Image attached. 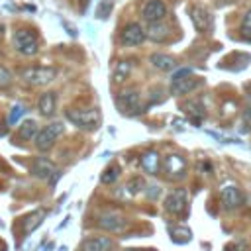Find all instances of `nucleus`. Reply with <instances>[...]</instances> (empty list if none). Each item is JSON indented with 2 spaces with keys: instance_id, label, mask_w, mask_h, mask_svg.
Here are the masks:
<instances>
[{
  "instance_id": "1",
  "label": "nucleus",
  "mask_w": 251,
  "mask_h": 251,
  "mask_svg": "<svg viewBox=\"0 0 251 251\" xmlns=\"http://www.w3.org/2000/svg\"><path fill=\"white\" fill-rule=\"evenodd\" d=\"M67 120L80 129H96L100 124V112L96 108H73L67 110Z\"/></svg>"
},
{
  "instance_id": "2",
  "label": "nucleus",
  "mask_w": 251,
  "mask_h": 251,
  "mask_svg": "<svg viewBox=\"0 0 251 251\" xmlns=\"http://www.w3.org/2000/svg\"><path fill=\"white\" fill-rule=\"evenodd\" d=\"M20 76L29 86H45L57 76V69H53V67H27L20 73Z\"/></svg>"
},
{
  "instance_id": "3",
  "label": "nucleus",
  "mask_w": 251,
  "mask_h": 251,
  "mask_svg": "<svg viewBox=\"0 0 251 251\" xmlns=\"http://www.w3.org/2000/svg\"><path fill=\"white\" fill-rule=\"evenodd\" d=\"M14 47L22 55H35L39 51L37 35L31 29H18L14 33Z\"/></svg>"
},
{
  "instance_id": "4",
  "label": "nucleus",
  "mask_w": 251,
  "mask_h": 251,
  "mask_svg": "<svg viewBox=\"0 0 251 251\" xmlns=\"http://www.w3.org/2000/svg\"><path fill=\"white\" fill-rule=\"evenodd\" d=\"M63 133V124L61 122H51L47 124L43 129H39V133L35 135V147L39 151H47L53 147V143L57 141V137Z\"/></svg>"
},
{
  "instance_id": "5",
  "label": "nucleus",
  "mask_w": 251,
  "mask_h": 251,
  "mask_svg": "<svg viewBox=\"0 0 251 251\" xmlns=\"http://www.w3.org/2000/svg\"><path fill=\"white\" fill-rule=\"evenodd\" d=\"M118 108H120L122 114H127V116L143 112L141 110V96H139V92L137 90H124V92H120Z\"/></svg>"
},
{
  "instance_id": "6",
  "label": "nucleus",
  "mask_w": 251,
  "mask_h": 251,
  "mask_svg": "<svg viewBox=\"0 0 251 251\" xmlns=\"http://www.w3.org/2000/svg\"><path fill=\"white\" fill-rule=\"evenodd\" d=\"M186 206H188V194L184 188H175L165 200V210L173 216H182L186 212Z\"/></svg>"
},
{
  "instance_id": "7",
  "label": "nucleus",
  "mask_w": 251,
  "mask_h": 251,
  "mask_svg": "<svg viewBox=\"0 0 251 251\" xmlns=\"http://www.w3.org/2000/svg\"><path fill=\"white\" fill-rule=\"evenodd\" d=\"M220 200H222L224 210L231 212V210H235V208L241 206L243 196H241V190H239L235 184H226V186L222 188V192H220Z\"/></svg>"
},
{
  "instance_id": "8",
  "label": "nucleus",
  "mask_w": 251,
  "mask_h": 251,
  "mask_svg": "<svg viewBox=\"0 0 251 251\" xmlns=\"http://www.w3.org/2000/svg\"><path fill=\"white\" fill-rule=\"evenodd\" d=\"M143 39H145V27H141V24L137 22H129L120 33V41L124 45H139Z\"/></svg>"
},
{
  "instance_id": "9",
  "label": "nucleus",
  "mask_w": 251,
  "mask_h": 251,
  "mask_svg": "<svg viewBox=\"0 0 251 251\" xmlns=\"http://www.w3.org/2000/svg\"><path fill=\"white\" fill-rule=\"evenodd\" d=\"M163 169L165 173L171 176V178H182L184 176V171H186V161L176 155V153H171L163 159Z\"/></svg>"
},
{
  "instance_id": "10",
  "label": "nucleus",
  "mask_w": 251,
  "mask_h": 251,
  "mask_svg": "<svg viewBox=\"0 0 251 251\" xmlns=\"http://www.w3.org/2000/svg\"><path fill=\"white\" fill-rule=\"evenodd\" d=\"M141 14H143V20L149 22V24L163 22V18L167 16V6H165L163 0H147Z\"/></svg>"
},
{
  "instance_id": "11",
  "label": "nucleus",
  "mask_w": 251,
  "mask_h": 251,
  "mask_svg": "<svg viewBox=\"0 0 251 251\" xmlns=\"http://www.w3.org/2000/svg\"><path fill=\"white\" fill-rule=\"evenodd\" d=\"M31 173H33V176H37V178H43V180H47V178H57V169H55V165L49 161V159H45V157H35L33 159V163H31Z\"/></svg>"
},
{
  "instance_id": "12",
  "label": "nucleus",
  "mask_w": 251,
  "mask_h": 251,
  "mask_svg": "<svg viewBox=\"0 0 251 251\" xmlns=\"http://www.w3.org/2000/svg\"><path fill=\"white\" fill-rule=\"evenodd\" d=\"M200 84H202V80L192 76V75L186 76V78H180V80H171V94L182 96V94H188V92L196 90Z\"/></svg>"
},
{
  "instance_id": "13",
  "label": "nucleus",
  "mask_w": 251,
  "mask_h": 251,
  "mask_svg": "<svg viewBox=\"0 0 251 251\" xmlns=\"http://www.w3.org/2000/svg\"><path fill=\"white\" fill-rule=\"evenodd\" d=\"M96 224H98V227H102V229H106V231H118V229L124 227L126 220H124V216L118 214V212H106V214L98 216V222H96Z\"/></svg>"
},
{
  "instance_id": "14",
  "label": "nucleus",
  "mask_w": 251,
  "mask_h": 251,
  "mask_svg": "<svg viewBox=\"0 0 251 251\" xmlns=\"http://www.w3.org/2000/svg\"><path fill=\"white\" fill-rule=\"evenodd\" d=\"M190 20L194 24V27L198 31H208L212 27V16L208 10L200 8V6H192L190 8Z\"/></svg>"
},
{
  "instance_id": "15",
  "label": "nucleus",
  "mask_w": 251,
  "mask_h": 251,
  "mask_svg": "<svg viewBox=\"0 0 251 251\" xmlns=\"http://www.w3.org/2000/svg\"><path fill=\"white\" fill-rule=\"evenodd\" d=\"M182 110H184V114H186L196 126H198V124L204 120V116H206V108H204V104H202L200 98H192V100L184 102V104H182Z\"/></svg>"
},
{
  "instance_id": "16",
  "label": "nucleus",
  "mask_w": 251,
  "mask_h": 251,
  "mask_svg": "<svg viewBox=\"0 0 251 251\" xmlns=\"http://www.w3.org/2000/svg\"><path fill=\"white\" fill-rule=\"evenodd\" d=\"M37 110H39V114L45 116V118L53 116L55 110H57V94H55V92H43V94L39 96V100H37Z\"/></svg>"
},
{
  "instance_id": "17",
  "label": "nucleus",
  "mask_w": 251,
  "mask_h": 251,
  "mask_svg": "<svg viewBox=\"0 0 251 251\" xmlns=\"http://www.w3.org/2000/svg\"><path fill=\"white\" fill-rule=\"evenodd\" d=\"M139 163H141V169H143L145 173H149V175H157L159 169H161V157H159V153L153 151V149L145 151V153L141 155Z\"/></svg>"
},
{
  "instance_id": "18",
  "label": "nucleus",
  "mask_w": 251,
  "mask_h": 251,
  "mask_svg": "<svg viewBox=\"0 0 251 251\" xmlns=\"http://www.w3.org/2000/svg\"><path fill=\"white\" fill-rule=\"evenodd\" d=\"M112 249V239L110 237H88L82 241L80 251H110Z\"/></svg>"
},
{
  "instance_id": "19",
  "label": "nucleus",
  "mask_w": 251,
  "mask_h": 251,
  "mask_svg": "<svg viewBox=\"0 0 251 251\" xmlns=\"http://www.w3.org/2000/svg\"><path fill=\"white\" fill-rule=\"evenodd\" d=\"M169 27L163 24V22H155V24H149L147 29H145V37L153 39V41H165L169 37Z\"/></svg>"
},
{
  "instance_id": "20",
  "label": "nucleus",
  "mask_w": 251,
  "mask_h": 251,
  "mask_svg": "<svg viewBox=\"0 0 251 251\" xmlns=\"http://www.w3.org/2000/svg\"><path fill=\"white\" fill-rule=\"evenodd\" d=\"M149 61H151V65H153L155 69H159V71H173V69H176L175 57L165 55V53H153Z\"/></svg>"
},
{
  "instance_id": "21",
  "label": "nucleus",
  "mask_w": 251,
  "mask_h": 251,
  "mask_svg": "<svg viewBox=\"0 0 251 251\" xmlns=\"http://www.w3.org/2000/svg\"><path fill=\"white\" fill-rule=\"evenodd\" d=\"M37 133H39V127H37V122L35 120H25L20 126V135L24 139H35Z\"/></svg>"
},
{
  "instance_id": "22",
  "label": "nucleus",
  "mask_w": 251,
  "mask_h": 251,
  "mask_svg": "<svg viewBox=\"0 0 251 251\" xmlns=\"http://www.w3.org/2000/svg\"><path fill=\"white\" fill-rule=\"evenodd\" d=\"M118 176H120V167H118V165H110V167L102 173L100 180H102V184H114Z\"/></svg>"
},
{
  "instance_id": "23",
  "label": "nucleus",
  "mask_w": 251,
  "mask_h": 251,
  "mask_svg": "<svg viewBox=\"0 0 251 251\" xmlns=\"http://www.w3.org/2000/svg\"><path fill=\"white\" fill-rule=\"evenodd\" d=\"M129 69H131V63H127V61L118 63V67H116V71H114V82L120 84V82L129 75Z\"/></svg>"
},
{
  "instance_id": "24",
  "label": "nucleus",
  "mask_w": 251,
  "mask_h": 251,
  "mask_svg": "<svg viewBox=\"0 0 251 251\" xmlns=\"http://www.w3.org/2000/svg\"><path fill=\"white\" fill-rule=\"evenodd\" d=\"M43 216H45V212H35V214H31V216L25 220V231H27V233L33 231V229L43 222Z\"/></svg>"
},
{
  "instance_id": "25",
  "label": "nucleus",
  "mask_w": 251,
  "mask_h": 251,
  "mask_svg": "<svg viewBox=\"0 0 251 251\" xmlns=\"http://www.w3.org/2000/svg\"><path fill=\"white\" fill-rule=\"evenodd\" d=\"M241 35H243V39L251 41V10L241 20Z\"/></svg>"
},
{
  "instance_id": "26",
  "label": "nucleus",
  "mask_w": 251,
  "mask_h": 251,
  "mask_svg": "<svg viewBox=\"0 0 251 251\" xmlns=\"http://www.w3.org/2000/svg\"><path fill=\"white\" fill-rule=\"evenodd\" d=\"M10 82H12V75H10V71L4 69V67H0V88L10 86Z\"/></svg>"
},
{
  "instance_id": "27",
  "label": "nucleus",
  "mask_w": 251,
  "mask_h": 251,
  "mask_svg": "<svg viewBox=\"0 0 251 251\" xmlns=\"http://www.w3.org/2000/svg\"><path fill=\"white\" fill-rule=\"evenodd\" d=\"M24 112H25V108H24V106H20V104H18V106H14V108H12V112H10L8 124H16V122H18V118H20Z\"/></svg>"
},
{
  "instance_id": "28",
  "label": "nucleus",
  "mask_w": 251,
  "mask_h": 251,
  "mask_svg": "<svg viewBox=\"0 0 251 251\" xmlns=\"http://www.w3.org/2000/svg\"><path fill=\"white\" fill-rule=\"evenodd\" d=\"M227 251H249V245H247V241L237 239V241H233V243L227 245Z\"/></svg>"
},
{
  "instance_id": "29",
  "label": "nucleus",
  "mask_w": 251,
  "mask_h": 251,
  "mask_svg": "<svg viewBox=\"0 0 251 251\" xmlns=\"http://www.w3.org/2000/svg\"><path fill=\"white\" fill-rule=\"evenodd\" d=\"M127 188H129V192L135 194V192H139V190L143 188V180H141L139 176H137V178H131V180L127 182Z\"/></svg>"
},
{
  "instance_id": "30",
  "label": "nucleus",
  "mask_w": 251,
  "mask_h": 251,
  "mask_svg": "<svg viewBox=\"0 0 251 251\" xmlns=\"http://www.w3.org/2000/svg\"><path fill=\"white\" fill-rule=\"evenodd\" d=\"M190 75H192V71H190V69H180L178 73H175V75H173V78H171V80H180V78H186V76H190Z\"/></svg>"
},
{
  "instance_id": "31",
  "label": "nucleus",
  "mask_w": 251,
  "mask_h": 251,
  "mask_svg": "<svg viewBox=\"0 0 251 251\" xmlns=\"http://www.w3.org/2000/svg\"><path fill=\"white\" fill-rule=\"evenodd\" d=\"M108 8H112V4H110V2H104V6H100V10H98V16H100V18H106L104 12H106Z\"/></svg>"
},
{
  "instance_id": "32",
  "label": "nucleus",
  "mask_w": 251,
  "mask_h": 251,
  "mask_svg": "<svg viewBox=\"0 0 251 251\" xmlns=\"http://www.w3.org/2000/svg\"><path fill=\"white\" fill-rule=\"evenodd\" d=\"M243 120H245V124H251V108H249V110L243 114Z\"/></svg>"
},
{
  "instance_id": "33",
  "label": "nucleus",
  "mask_w": 251,
  "mask_h": 251,
  "mask_svg": "<svg viewBox=\"0 0 251 251\" xmlns=\"http://www.w3.org/2000/svg\"><path fill=\"white\" fill-rule=\"evenodd\" d=\"M122 251H139V249H122Z\"/></svg>"
}]
</instances>
